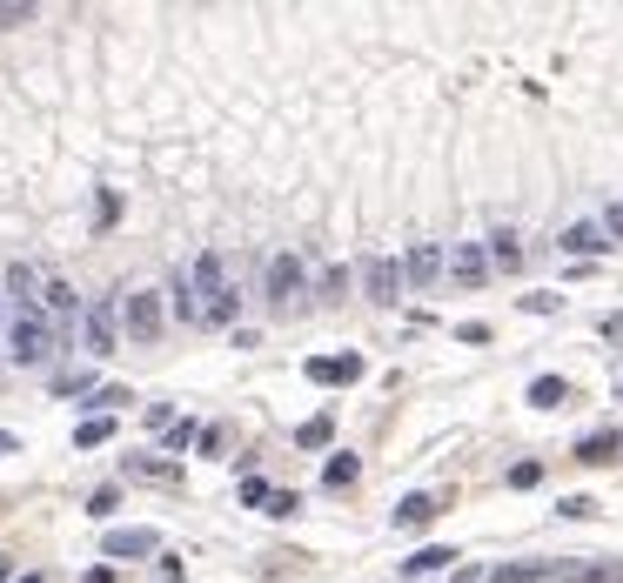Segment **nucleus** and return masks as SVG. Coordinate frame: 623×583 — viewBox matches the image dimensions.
I'll list each match as a JSON object with an SVG mask.
<instances>
[{
  "label": "nucleus",
  "mask_w": 623,
  "mask_h": 583,
  "mask_svg": "<svg viewBox=\"0 0 623 583\" xmlns=\"http://www.w3.org/2000/svg\"><path fill=\"white\" fill-rule=\"evenodd\" d=\"M7 356L21 362V369H41V362L54 356V322H47L41 309H14V322H7Z\"/></svg>",
  "instance_id": "obj_1"
},
{
  "label": "nucleus",
  "mask_w": 623,
  "mask_h": 583,
  "mask_svg": "<svg viewBox=\"0 0 623 583\" xmlns=\"http://www.w3.org/2000/svg\"><path fill=\"white\" fill-rule=\"evenodd\" d=\"M121 322H128L134 342H155L161 329H168V309H161V295L134 289V295H121Z\"/></svg>",
  "instance_id": "obj_2"
},
{
  "label": "nucleus",
  "mask_w": 623,
  "mask_h": 583,
  "mask_svg": "<svg viewBox=\"0 0 623 583\" xmlns=\"http://www.w3.org/2000/svg\"><path fill=\"white\" fill-rule=\"evenodd\" d=\"M362 289H369V302H376V309H396V302H402V262L369 255V262H362Z\"/></svg>",
  "instance_id": "obj_3"
},
{
  "label": "nucleus",
  "mask_w": 623,
  "mask_h": 583,
  "mask_svg": "<svg viewBox=\"0 0 623 583\" xmlns=\"http://www.w3.org/2000/svg\"><path fill=\"white\" fill-rule=\"evenodd\" d=\"M443 248L436 242H409V255H402V282H409V289H423V282H436V275H443Z\"/></svg>",
  "instance_id": "obj_4"
},
{
  "label": "nucleus",
  "mask_w": 623,
  "mask_h": 583,
  "mask_svg": "<svg viewBox=\"0 0 623 583\" xmlns=\"http://www.w3.org/2000/svg\"><path fill=\"white\" fill-rule=\"evenodd\" d=\"M295 295H302V255H275V262H268V302L289 309Z\"/></svg>",
  "instance_id": "obj_5"
},
{
  "label": "nucleus",
  "mask_w": 623,
  "mask_h": 583,
  "mask_svg": "<svg viewBox=\"0 0 623 583\" xmlns=\"http://www.w3.org/2000/svg\"><path fill=\"white\" fill-rule=\"evenodd\" d=\"M114 322H121V315H114L108 295L88 302V329H81V336H88V356H114Z\"/></svg>",
  "instance_id": "obj_6"
},
{
  "label": "nucleus",
  "mask_w": 623,
  "mask_h": 583,
  "mask_svg": "<svg viewBox=\"0 0 623 583\" xmlns=\"http://www.w3.org/2000/svg\"><path fill=\"white\" fill-rule=\"evenodd\" d=\"M449 275L463 282V289H476L483 275H490V248H476V242H463V248H449Z\"/></svg>",
  "instance_id": "obj_7"
},
{
  "label": "nucleus",
  "mask_w": 623,
  "mask_h": 583,
  "mask_svg": "<svg viewBox=\"0 0 623 583\" xmlns=\"http://www.w3.org/2000/svg\"><path fill=\"white\" fill-rule=\"evenodd\" d=\"M436 516H443V496H402L396 503V530H429V523H436Z\"/></svg>",
  "instance_id": "obj_8"
},
{
  "label": "nucleus",
  "mask_w": 623,
  "mask_h": 583,
  "mask_svg": "<svg viewBox=\"0 0 623 583\" xmlns=\"http://www.w3.org/2000/svg\"><path fill=\"white\" fill-rule=\"evenodd\" d=\"M362 376V356L349 349V356H315L309 362V382H322V389H335V382H356Z\"/></svg>",
  "instance_id": "obj_9"
},
{
  "label": "nucleus",
  "mask_w": 623,
  "mask_h": 583,
  "mask_svg": "<svg viewBox=\"0 0 623 583\" xmlns=\"http://www.w3.org/2000/svg\"><path fill=\"white\" fill-rule=\"evenodd\" d=\"M557 248H563V255H603V248H610V235H603V222H570Z\"/></svg>",
  "instance_id": "obj_10"
},
{
  "label": "nucleus",
  "mask_w": 623,
  "mask_h": 583,
  "mask_svg": "<svg viewBox=\"0 0 623 583\" xmlns=\"http://www.w3.org/2000/svg\"><path fill=\"white\" fill-rule=\"evenodd\" d=\"M128 476H134V483H161V490H175L181 463H168V456H128Z\"/></svg>",
  "instance_id": "obj_11"
},
{
  "label": "nucleus",
  "mask_w": 623,
  "mask_h": 583,
  "mask_svg": "<svg viewBox=\"0 0 623 583\" xmlns=\"http://www.w3.org/2000/svg\"><path fill=\"white\" fill-rule=\"evenodd\" d=\"M101 550H108V557H155L161 537H155V530H108Z\"/></svg>",
  "instance_id": "obj_12"
},
{
  "label": "nucleus",
  "mask_w": 623,
  "mask_h": 583,
  "mask_svg": "<svg viewBox=\"0 0 623 583\" xmlns=\"http://www.w3.org/2000/svg\"><path fill=\"white\" fill-rule=\"evenodd\" d=\"M617 456H623L617 429H597V436H583V443H577V463H590V470H597V463H617Z\"/></svg>",
  "instance_id": "obj_13"
},
{
  "label": "nucleus",
  "mask_w": 623,
  "mask_h": 583,
  "mask_svg": "<svg viewBox=\"0 0 623 583\" xmlns=\"http://www.w3.org/2000/svg\"><path fill=\"white\" fill-rule=\"evenodd\" d=\"M557 583H623V563H557Z\"/></svg>",
  "instance_id": "obj_14"
},
{
  "label": "nucleus",
  "mask_w": 623,
  "mask_h": 583,
  "mask_svg": "<svg viewBox=\"0 0 623 583\" xmlns=\"http://www.w3.org/2000/svg\"><path fill=\"white\" fill-rule=\"evenodd\" d=\"M483 583H557V563H503Z\"/></svg>",
  "instance_id": "obj_15"
},
{
  "label": "nucleus",
  "mask_w": 623,
  "mask_h": 583,
  "mask_svg": "<svg viewBox=\"0 0 623 583\" xmlns=\"http://www.w3.org/2000/svg\"><path fill=\"white\" fill-rule=\"evenodd\" d=\"M188 289H201V302L228 289V282H222V255H215V248H208V255H195V275H188Z\"/></svg>",
  "instance_id": "obj_16"
},
{
  "label": "nucleus",
  "mask_w": 623,
  "mask_h": 583,
  "mask_svg": "<svg viewBox=\"0 0 623 583\" xmlns=\"http://www.w3.org/2000/svg\"><path fill=\"white\" fill-rule=\"evenodd\" d=\"M443 563H456V550H443V543H429V550H416V557L402 563V577H436Z\"/></svg>",
  "instance_id": "obj_17"
},
{
  "label": "nucleus",
  "mask_w": 623,
  "mask_h": 583,
  "mask_svg": "<svg viewBox=\"0 0 623 583\" xmlns=\"http://www.w3.org/2000/svg\"><path fill=\"white\" fill-rule=\"evenodd\" d=\"M34 289H41V282H34V269H27V262H14V269H7V302H14V309H34Z\"/></svg>",
  "instance_id": "obj_18"
},
{
  "label": "nucleus",
  "mask_w": 623,
  "mask_h": 583,
  "mask_svg": "<svg viewBox=\"0 0 623 583\" xmlns=\"http://www.w3.org/2000/svg\"><path fill=\"white\" fill-rule=\"evenodd\" d=\"M490 269H523V242H516L510 228H503V235H490Z\"/></svg>",
  "instance_id": "obj_19"
},
{
  "label": "nucleus",
  "mask_w": 623,
  "mask_h": 583,
  "mask_svg": "<svg viewBox=\"0 0 623 583\" xmlns=\"http://www.w3.org/2000/svg\"><path fill=\"white\" fill-rule=\"evenodd\" d=\"M563 396H570V382H563V376H536V382H530V403H536V409H557Z\"/></svg>",
  "instance_id": "obj_20"
},
{
  "label": "nucleus",
  "mask_w": 623,
  "mask_h": 583,
  "mask_svg": "<svg viewBox=\"0 0 623 583\" xmlns=\"http://www.w3.org/2000/svg\"><path fill=\"white\" fill-rule=\"evenodd\" d=\"M114 436V416H88V423L74 429V449H101Z\"/></svg>",
  "instance_id": "obj_21"
},
{
  "label": "nucleus",
  "mask_w": 623,
  "mask_h": 583,
  "mask_svg": "<svg viewBox=\"0 0 623 583\" xmlns=\"http://www.w3.org/2000/svg\"><path fill=\"white\" fill-rule=\"evenodd\" d=\"M329 436H335V416L322 409V416H309V423H302V436H295V443H302V449H329Z\"/></svg>",
  "instance_id": "obj_22"
},
{
  "label": "nucleus",
  "mask_w": 623,
  "mask_h": 583,
  "mask_svg": "<svg viewBox=\"0 0 623 583\" xmlns=\"http://www.w3.org/2000/svg\"><path fill=\"white\" fill-rule=\"evenodd\" d=\"M235 309H242V295L222 289V295H208V302H201V322H235Z\"/></svg>",
  "instance_id": "obj_23"
},
{
  "label": "nucleus",
  "mask_w": 623,
  "mask_h": 583,
  "mask_svg": "<svg viewBox=\"0 0 623 583\" xmlns=\"http://www.w3.org/2000/svg\"><path fill=\"white\" fill-rule=\"evenodd\" d=\"M356 476H362V463H356V456H329V470H322V483H329V490H349Z\"/></svg>",
  "instance_id": "obj_24"
},
{
  "label": "nucleus",
  "mask_w": 623,
  "mask_h": 583,
  "mask_svg": "<svg viewBox=\"0 0 623 583\" xmlns=\"http://www.w3.org/2000/svg\"><path fill=\"white\" fill-rule=\"evenodd\" d=\"M41 302H47L54 315H61V322L74 315V289H67V282H41Z\"/></svg>",
  "instance_id": "obj_25"
},
{
  "label": "nucleus",
  "mask_w": 623,
  "mask_h": 583,
  "mask_svg": "<svg viewBox=\"0 0 623 583\" xmlns=\"http://www.w3.org/2000/svg\"><path fill=\"white\" fill-rule=\"evenodd\" d=\"M342 289H349V269H329V275H322V302H342Z\"/></svg>",
  "instance_id": "obj_26"
},
{
  "label": "nucleus",
  "mask_w": 623,
  "mask_h": 583,
  "mask_svg": "<svg viewBox=\"0 0 623 583\" xmlns=\"http://www.w3.org/2000/svg\"><path fill=\"white\" fill-rule=\"evenodd\" d=\"M295 510H302V496H295V490H275V496H268V516H295Z\"/></svg>",
  "instance_id": "obj_27"
},
{
  "label": "nucleus",
  "mask_w": 623,
  "mask_h": 583,
  "mask_svg": "<svg viewBox=\"0 0 623 583\" xmlns=\"http://www.w3.org/2000/svg\"><path fill=\"white\" fill-rule=\"evenodd\" d=\"M114 215H121V195H114V188H101V208H94V222L108 228V222H114Z\"/></svg>",
  "instance_id": "obj_28"
},
{
  "label": "nucleus",
  "mask_w": 623,
  "mask_h": 583,
  "mask_svg": "<svg viewBox=\"0 0 623 583\" xmlns=\"http://www.w3.org/2000/svg\"><path fill=\"white\" fill-rule=\"evenodd\" d=\"M161 436H168V449H188V443H195V423H168Z\"/></svg>",
  "instance_id": "obj_29"
},
{
  "label": "nucleus",
  "mask_w": 623,
  "mask_h": 583,
  "mask_svg": "<svg viewBox=\"0 0 623 583\" xmlns=\"http://www.w3.org/2000/svg\"><path fill=\"white\" fill-rule=\"evenodd\" d=\"M268 496H275V490H268L262 476H248V483H242V503H248V510H255V503H268Z\"/></svg>",
  "instance_id": "obj_30"
},
{
  "label": "nucleus",
  "mask_w": 623,
  "mask_h": 583,
  "mask_svg": "<svg viewBox=\"0 0 623 583\" xmlns=\"http://www.w3.org/2000/svg\"><path fill=\"white\" fill-rule=\"evenodd\" d=\"M114 503H121V490H94V496H88V516H108Z\"/></svg>",
  "instance_id": "obj_31"
},
{
  "label": "nucleus",
  "mask_w": 623,
  "mask_h": 583,
  "mask_svg": "<svg viewBox=\"0 0 623 583\" xmlns=\"http://www.w3.org/2000/svg\"><path fill=\"white\" fill-rule=\"evenodd\" d=\"M603 235H617V242H623V202L610 208V215H603Z\"/></svg>",
  "instance_id": "obj_32"
},
{
  "label": "nucleus",
  "mask_w": 623,
  "mask_h": 583,
  "mask_svg": "<svg viewBox=\"0 0 623 583\" xmlns=\"http://www.w3.org/2000/svg\"><path fill=\"white\" fill-rule=\"evenodd\" d=\"M14 449H21V436H7V429H0V456H14Z\"/></svg>",
  "instance_id": "obj_33"
},
{
  "label": "nucleus",
  "mask_w": 623,
  "mask_h": 583,
  "mask_svg": "<svg viewBox=\"0 0 623 583\" xmlns=\"http://www.w3.org/2000/svg\"><path fill=\"white\" fill-rule=\"evenodd\" d=\"M7 577H14V557H0V583H7Z\"/></svg>",
  "instance_id": "obj_34"
},
{
  "label": "nucleus",
  "mask_w": 623,
  "mask_h": 583,
  "mask_svg": "<svg viewBox=\"0 0 623 583\" xmlns=\"http://www.w3.org/2000/svg\"><path fill=\"white\" fill-rule=\"evenodd\" d=\"M21 583H41V577H21Z\"/></svg>",
  "instance_id": "obj_35"
},
{
  "label": "nucleus",
  "mask_w": 623,
  "mask_h": 583,
  "mask_svg": "<svg viewBox=\"0 0 623 583\" xmlns=\"http://www.w3.org/2000/svg\"><path fill=\"white\" fill-rule=\"evenodd\" d=\"M617 396H623V382H617Z\"/></svg>",
  "instance_id": "obj_36"
}]
</instances>
